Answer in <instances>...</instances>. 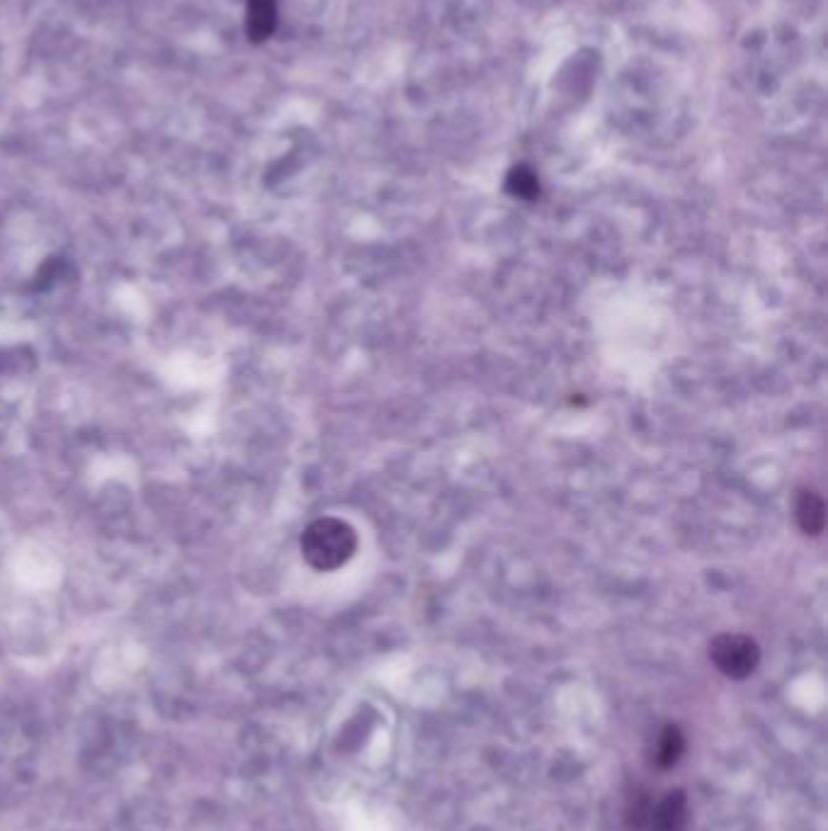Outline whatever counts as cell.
Instances as JSON below:
<instances>
[{
	"label": "cell",
	"instance_id": "cell-1",
	"mask_svg": "<svg viewBox=\"0 0 828 831\" xmlns=\"http://www.w3.org/2000/svg\"><path fill=\"white\" fill-rule=\"evenodd\" d=\"M357 550V533L340 518H319L306 525L302 535V554L316 572H336L350 562Z\"/></svg>",
	"mask_w": 828,
	"mask_h": 831
},
{
	"label": "cell",
	"instance_id": "cell-2",
	"mask_svg": "<svg viewBox=\"0 0 828 831\" xmlns=\"http://www.w3.org/2000/svg\"><path fill=\"white\" fill-rule=\"evenodd\" d=\"M710 657L719 671L727 678L741 681L756 671L758 661H761V649H758L756 640L748 635H736V632H727V635L714 637L710 644Z\"/></svg>",
	"mask_w": 828,
	"mask_h": 831
},
{
	"label": "cell",
	"instance_id": "cell-3",
	"mask_svg": "<svg viewBox=\"0 0 828 831\" xmlns=\"http://www.w3.org/2000/svg\"><path fill=\"white\" fill-rule=\"evenodd\" d=\"M649 831H685L688 827V800L683 793H668L656 807L646 812Z\"/></svg>",
	"mask_w": 828,
	"mask_h": 831
},
{
	"label": "cell",
	"instance_id": "cell-4",
	"mask_svg": "<svg viewBox=\"0 0 828 831\" xmlns=\"http://www.w3.org/2000/svg\"><path fill=\"white\" fill-rule=\"evenodd\" d=\"M277 30V0H248L246 32L253 44H263Z\"/></svg>",
	"mask_w": 828,
	"mask_h": 831
},
{
	"label": "cell",
	"instance_id": "cell-5",
	"mask_svg": "<svg viewBox=\"0 0 828 831\" xmlns=\"http://www.w3.org/2000/svg\"><path fill=\"white\" fill-rule=\"evenodd\" d=\"M73 275L71 260L64 256H49L32 277V292H49Z\"/></svg>",
	"mask_w": 828,
	"mask_h": 831
},
{
	"label": "cell",
	"instance_id": "cell-6",
	"mask_svg": "<svg viewBox=\"0 0 828 831\" xmlns=\"http://www.w3.org/2000/svg\"><path fill=\"white\" fill-rule=\"evenodd\" d=\"M797 520L807 535H819L826 523V508L824 501L814 494V491H802L797 501Z\"/></svg>",
	"mask_w": 828,
	"mask_h": 831
},
{
	"label": "cell",
	"instance_id": "cell-7",
	"mask_svg": "<svg viewBox=\"0 0 828 831\" xmlns=\"http://www.w3.org/2000/svg\"><path fill=\"white\" fill-rule=\"evenodd\" d=\"M506 190L518 200L532 202L540 197V178L530 166H515L508 171Z\"/></svg>",
	"mask_w": 828,
	"mask_h": 831
},
{
	"label": "cell",
	"instance_id": "cell-8",
	"mask_svg": "<svg viewBox=\"0 0 828 831\" xmlns=\"http://www.w3.org/2000/svg\"><path fill=\"white\" fill-rule=\"evenodd\" d=\"M683 737H680V732L676 727H666L661 734V742H659V756H656V761L661 763V766H673L680 759V754H683Z\"/></svg>",
	"mask_w": 828,
	"mask_h": 831
},
{
	"label": "cell",
	"instance_id": "cell-9",
	"mask_svg": "<svg viewBox=\"0 0 828 831\" xmlns=\"http://www.w3.org/2000/svg\"><path fill=\"white\" fill-rule=\"evenodd\" d=\"M22 367V350L15 348H0V375H8V372H17Z\"/></svg>",
	"mask_w": 828,
	"mask_h": 831
}]
</instances>
